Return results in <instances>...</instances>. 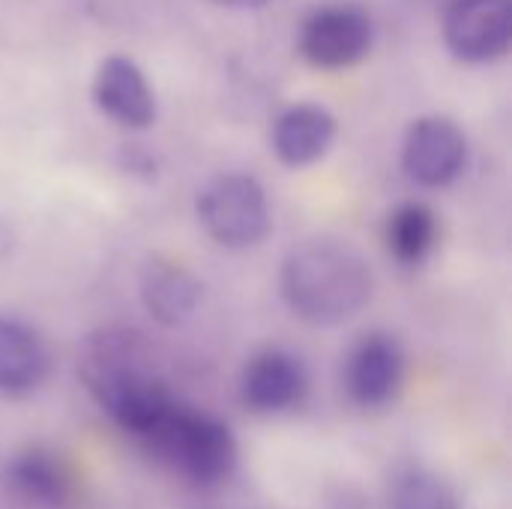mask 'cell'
I'll return each instance as SVG.
<instances>
[{"instance_id":"cell-1","label":"cell","mask_w":512,"mask_h":509,"mask_svg":"<svg viewBox=\"0 0 512 509\" xmlns=\"http://www.w3.org/2000/svg\"><path fill=\"white\" fill-rule=\"evenodd\" d=\"M78 375L99 408L126 432L147 438L174 405L165 381L153 366V354L135 330L105 327L87 336Z\"/></svg>"},{"instance_id":"cell-2","label":"cell","mask_w":512,"mask_h":509,"mask_svg":"<svg viewBox=\"0 0 512 509\" xmlns=\"http://www.w3.org/2000/svg\"><path fill=\"white\" fill-rule=\"evenodd\" d=\"M279 291L291 315L303 324L339 327L369 306L375 276L369 261L351 243L312 237L285 255Z\"/></svg>"},{"instance_id":"cell-3","label":"cell","mask_w":512,"mask_h":509,"mask_svg":"<svg viewBox=\"0 0 512 509\" xmlns=\"http://www.w3.org/2000/svg\"><path fill=\"white\" fill-rule=\"evenodd\" d=\"M153 453L195 486H219L237 468V438L213 414L174 402L144 438Z\"/></svg>"},{"instance_id":"cell-4","label":"cell","mask_w":512,"mask_h":509,"mask_svg":"<svg viewBox=\"0 0 512 509\" xmlns=\"http://www.w3.org/2000/svg\"><path fill=\"white\" fill-rule=\"evenodd\" d=\"M201 228L213 243L231 252L255 249L270 234V204L252 174H219L195 198Z\"/></svg>"},{"instance_id":"cell-5","label":"cell","mask_w":512,"mask_h":509,"mask_svg":"<svg viewBox=\"0 0 512 509\" xmlns=\"http://www.w3.org/2000/svg\"><path fill=\"white\" fill-rule=\"evenodd\" d=\"M297 45L315 69H351L369 57L375 45V24L369 12L354 3L318 6L300 24Z\"/></svg>"},{"instance_id":"cell-6","label":"cell","mask_w":512,"mask_h":509,"mask_svg":"<svg viewBox=\"0 0 512 509\" xmlns=\"http://www.w3.org/2000/svg\"><path fill=\"white\" fill-rule=\"evenodd\" d=\"M468 138L450 117L429 114L408 126L402 141V168L423 189H447L468 168Z\"/></svg>"},{"instance_id":"cell-7","label":"cell","mask_w":512,"mask_h":509,"mask_svg":"<svg viewBox=\"0 0 512 509\" xmlns=\"http://www.w3.org/2000/svg\"><path fill=\"white\" fill-rule=\"evenodd\" d=\"M444 42L459 63L483 66L507 57L512 0H453L444 15Z\"/></svg>"},{"instance_id":"cell-8","label":"cell","mask_w":512,"mask_h":509,"mask_svg":"<svg viewBox=\"0 0 512 509\" xmlns=\"http://www.w3.org/2000/svg\"><path fill=\"white\" fill-rule=\"evenodd\" d=\"M405 381V351L390 333H366L345 360V390L360 408L390 405Z\"/></svg>"},{"instance_id":"cell-9","label":"cell","mask_w":512,"mask_h":509,"mask_svg":"<svg viewBox=\"0 0 512 509\" xmlns=\"http://www.w3.org/2000/svg\"><path fill=\"white\" fill-rule=\"evenodd\" d=\"M93 102L108 120L132 132L150 129L159 111L144 69L123 54H111L99 63L93 78Z\"/></svg>"},{"instance_id":"cell-10","label":"cell","mask_w":512,"mask_h":509,"mask_svg":"<svg viewBox=\"0 0 512 509\" xmlns=\"http://www.w3.org/2000/svg\"><path fill=\"white\" fill-rule=\"evenodd\" d=\"M309 393L306 363L285 348L258 351L240 378V396L246 408L258 414H282L297 408Z\"/></svg>"},{"instance_id":"cell-11","label":"cell","mask_w":512,"mask_h":509,"mask_svg":"<svg viewBox=\"0 0 512 509\" xmlns=\"http://www.w3.org/2000/svg\"><path fill=\"white\" fill-rule=\"evenodd\" d=\"M138 294H141V303H144L147 315L156 324L180 327L198 312L204 288L183 264L156 255L141 270Z\"/></svg>"},{"instance_id":"cell-12","label":"cell","mask_w":512,"mask_h":509,"mask_svg":"<svg viewBox=\"0 0 512 509\" xmlns=\"http://www.w3.org/2000/svg\"><path fill=\"white\" fill-rule=\"evenodd\" d=\"M51 375V351L45 339L21 318L0 315V393L30 396Z\"/></svg>"},{"instance_id":"cell-13","label":"cell","mask_w":512,"mask_h":509,"mask_svg":"<svg viewBox=\"0 0 512 509\" xmlns=\"http://www.w3.org/2000/svg\"><path fill=\"white\" fill-rule=\"evenodd\" d=\"M273 153L288 168L321 162L336 141V117L324 105L300 102L285 108L273 123Z\"/></svg>"},{"instance_id":"cell-14","label":"cell","mask_w":512,"mask_h":509,"mask_svg":"<svg viewBox=\"0 0 512 509\" xmlns=\"http://www.w3.org/2000/svg\"><path fill=\"white\" fill-rule=\"evenodd\" d=\"M6 486L30 507L60 509L72 498V477L66 465L48 450L30 447L6 462Z\"/></svg>"},{"instance_id":"cell-15","label":"cell","mask_w":512,"mask_h":509,"mask_svg":"<svg viewBox=\"0 0 512 509\" xmlns=\"http://www.w3.org/2000/svg\"><path fill=\"white\" fill-rule=\"evenodd\" d=\"M438 237H441L438 216L423 201L399 204L390 213L387 231H384L387 252L402 267H420V264H426L429 255L435 252V246H438Z\"/></svg>"},{"instance_id":"cell-16","label":"cell","mask_w":512,"mask_h":509,"mask_svg":"<svg viewBox=\"0 0 512 509\" xmlns=\"http://www.w3.org/2000/svg\"><path fill=\"white\" fill-rule=\"evenodd\" d=\"M390 509H459L456 489L423 465L399 468L387 486Z\"/></svg>"},{"instance_id":"cell-17","label":"cell","mask_w":512,"mask_h":509,"mask_svg":"<svg viewBox=\"0 0 512 509\" xmlns=\"http://www.w3.org/2000/svg\"><path fill=\"white\" fill-rule=\"evenodd\" d=\"M213 3H219V6H225V9H240V12H246V9H261V6H267L270 0H213Z\"/></svg>"}]
</instances>
